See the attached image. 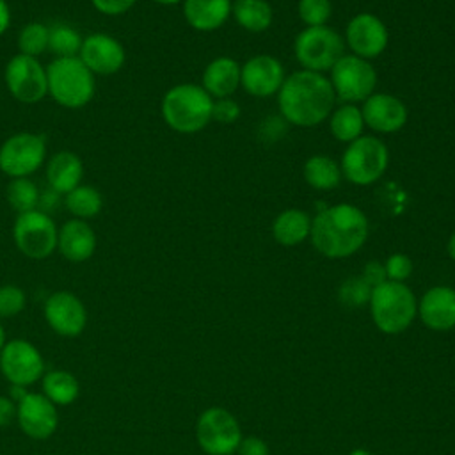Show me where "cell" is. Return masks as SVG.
Segmentation results:
<instances>
[{
    "instance_id": "9",
    "label": "cell",
    "mask_w": 455,
    "mask_h": 455,
    "mask_svg": "<svg viewBox=\"0 0 455 455\" xmlns=\"http://www.w3.org/2000/svg\"><path fill=\"white\" fill-rule=\"evenodd\" d=\"M46 158V139L34 132H18L0 146V171L12 178H28Z\"/></svg>"
},
{
    "instance_id": "18",
    "label": "cell",
    "mask_w": 455,
    "mask_h": 455,
    "mask_svg": "<svg viewBox=\"0 0 455 455\" xmlns=\"http://www.w3.org/2000/svg\"><path fill=\"white\" fill-rule=\"evenodd\" d=\"M284 78L283 64L272 55H256L240 68L242 87L256 98H268L279 92Z\"/></svg>"
},
{
    "instance_id": "4",
    "label": "cell",
    "mask_w": 455,
    "mask_h": 455,
    "mask_svg": "<svg viewBox=\"0 0 455 455\" xmlns=\"http://www.w3.org/2000/svg\"><path fill=\"white\" fill-rule=\"evenodd\" d=\"M46 78L48 96L64 108H82L94 98L96 75L78 57L53 59Z\"/></svg>"
},
{
    "instance_id": "40",
    "label": "cell",
    "mask_w": 455,
    "mask_h": 455,
    "mask_svg": "<svg viewBox=\"0 0 455 455\" xmlns=\"http://www.w3.org/2000/svg\"><path fill=\"white\" fill-rule=\"evenodd\" d=\"M137 0H91L92 7L105 16H119L128 12Z\"/></svg>"
},
{
    "instance_id": "39",
    "label": "cell",
    "mask_w": 455,
    "mask_h": 455,
    "mask_svg": "<svg viewBox=\"0 0 455 455\" xmlns=\"http://www.w3.org/2000/svg\"><path fill=\"white\" fill-rule=\"evenodd\" d=\"M286 133V119L283 116H268L259 124V135L263 140L274 142Z\"/></svg>"
},
{
    "instance_id": "7",
    "label": "cell",
    "mask_w": 455,
    "mask_h": 455,
    "mask_svg": "<svg viewBox=\"0 0 455 455\" xmlns=\"http://www.w3.org/2000/svg\"><path fill=\"white\" fill-rule=\"evenodd\" d=\"M295 57L307 71L322 73L331 69L341 57L345 43L341 36L327 27H306L295 37Z\"/></svg>"
},
{
    "instance_id": "47",
    "label": "cell",
    "mask_w": 455,
    "mask_h": 455,
    "mask_svg": "<svg viewBox=\"0 0 455 455\" xmlns=\"http://www.w3.org/2000/svg\"><path fill=\"white\" fill-rule=\"evenodd\" d=\"M155 4H160V5H174V4H180L183 0H153Z\"/></svg>"
},
{
    "instance_id": "32",
    "label": "cell",
    "mask_w": 455,
    "mask_h": 455,
    "mask_svg": "<svg viewBox=\"0 0 455 455\" xmlns=\"http://www.w3.org/2000/svg\"><path fill=\"white\" fill-rule=\"evenodd\" d=\"M5 197L9 206L20 215L30 210H37L41 201V192L30 178H12L7 183Z\"/></svg>"
},
{
    "instance_id": "31",
    "label": "cell",
    "mask_w": 455,
    "mask_h": 455,
    "mask_svg": "<svg viewBox=\"0 0 455 455\" xmlns=\"http://www.w3.org/2000/svg\"><path fill=\"white\" fill-rule=\"evenodd\" d=\"M84 37L68 23H53L48 27V50L60 57H78Z\"/></svg>"
},
{
    "instance_id": "44",
    "label": "cell",
    "mask_w": 455,
    "mask_h": 455,
    "mask_svg": "<svg viewBox=\"0 0 455 455\" xmlns=\"http://www.w3.org/2000/svg\"><path fill=\"white\" fill-rule=\"evenodd\" d=\"M11 25V9L5 0H0V36L7 32Z\"/></svg>"
},
{
    "instance_id": "15",
    "label": "cell",
    "mask_w": 455,
    "mask_h": 455,
    "mask_svg": "<svg viewBox=\"0 0 455 455\" xmlns=\"http://www.w3.org/2000/svg\"><path fill=\"white\" fill-rule=\"evenodd\" d=\"M16 419L25 435L30 439H48L59 425L57 405L43 393H27L16 405Z\"/></svg>"
},
{
    "instance_id": "14",
    "label": "cell",
    "mask_w": 455,
    "mask_h": 455,
    "mask_svg": "<svg viewBox=\"0 0 455 455\" xmlns=\"http://www.w3.org/2000/svg\"><path fill=\"white\" fill-rule=\"evenodd\" d=\"M78 59L94 73L108 76L126 62V50L121 41L107 32H92L84 37Z\"/></svg>"
},
{
    "instance_id": "29",
    "label": "cell",
    "mask_w": 455,
    "mask_h": 455,
    "mask_svg": "<svg viewBox=\"0 0 455 455\" xmlns=\"http://www.w3.org/2000/svg\"><path fill=\"white\" fill-rule=\"evenodd\" d=\"M64 206L73 215V219L87 220L101 212L103 197L96 187L80 183L64 196Z\"/></svg>"
},
{
    "instance_id": "46",
    "label": "cell",
    "mask_w": 455,
    "mask_h": 455,
    "mask_svg": "<svg viewBox=\"0 0 455 455\" xmlns=\"http://www.w3.org/2000/svg\"><path fill=\"white\" fill-rule=\"evenodd\" d=\"M448 254H450V258L455 261V233L450 236V240H448Z\"/></svg>"
},
{
    "instance_id": "3",
    "label": "cell",
    "mask_w": 455,
    "mask_h": 455,
    "mask_svg": "<svg viewBox=\"0 0 455 455\" xmlns=\"http://www.w3.org/2000/svg\"><path fill=\"white\" fill-rule=\"evenodd\" d=\"M213 98L197 84H178L162 98V117L178 133L201 132L212 121Z\"/></svg>"
},
{
    "instance_id": "1",
    "label": "cell",
    "mask_w": 455,
    "mask_h": 455,
    "mask_svg": "<svg viewBox=\"0 0 455 455\" xmlns=\"http://www.w3.org/2000/svg\"><path fill=\"white\" fill-rule=\"evenodd\" d=\"M277 103L286 123L307 128L331 116L334 89L322 73L302 69L284 78L277 92Z\"/></svg>"
},
{
    "instance_id": "38",
    "label": "cell",
    "mask_w": 455,
    "mask_h": 455,
    "mask_svg": "<svg viewBox=\"0 0 455 455\" xmlns=\"http://www.w3.org/2000/svg\"><path fill=\"white\" fill-rule=\"evenodd\" d=\"M238 117H240V107L236 101L229 98H220L219 101H213L212 119L229 124V123H235Z\"/></svg>"
},
{
    "instance_id": "48",
    "label": "cell",
    "mask_w": 455,
    "mask_h": 455,
    "mask_svg": "<svg viewBox=\"0 0 455 455\" xmlns=\"http://www.w3.org/2000/svg\"><path fill=\"white\" fill-rule=\"evenodd\" d=\"M5 331H4V327H2V323H0V352H2V348H4V345H5Z\"/></svg>"
},
{
    "instance_id": "27",
    "label": "cell",
    "mask_w": 455,
    "mask_h": 455,
    "mask_svg": "<svg viewBox=\"0 0 455 455\" xmlns=\"http://www.w3.org/2000/svg\"><path fill=\"white\" fill-rule=\"evenodd\" d=\"M236 23L249 32H263L270 27L274 12L267 0H236L231 7Z\"/></svg>"
},
{
    "instance_id": "30",
    "label": "cell",
    "mask_w": 455,
    "mask_h": 455,
    "mask_svg": "<svg viewBox=\"0 0 455 455\" xmlns=\"http://www.w3.org/2000/svg\"><path fill=\"white\" fill-rule=\"evenodd\" d=\"M363 126H364V119H363V112L359 107H355L354 103H345L341 107H338L329 119V128L331 133L341 140V142H352L355 139L361 137L363 133Z\"/></svg>"
},
{
    "instance_id": "43",
    "label": "cell",
    "mask_w": 455,
    "mask_h": 455,
    "mask_svg": "<svg viewBox=\"0 0 455 455\" xmlns=\"http://www.w3.org/2000/svg\"><path fill=\"white\" fill-rule=\"evenodd\" d=\"M16 418V405L9 396L0 395V428L7 427Z\"/></svg>"
},
{
    "instance_id": "22",
    "label": "cell",
    "mask_w": 455,
    "mask_h": 455,
    "mask_svg": "<svg viewBox=\"0 0 455 455\" xmlns=\"http://www.w3.org/2000/svg\"><path fill=\"white\" fill-rule=\"evenodd\" d=\"M84 172L85 169L82 158L69 149L57 151L46 164V181L50 190L59 196H66L75 187H78L82 183Z\"/></svg>"
},
{
    "instance_id": "42",
    "label": "cell",
    "mask_w": 455,
    "mask_h": 455,
    "mask_svg": "<svg viewBox=\"0 0 455 455\" xmlns=\"http://www.w3.org/2000/svg\"><path fill=\"white\" fill-rule=\"evenodd\" d=\"M240 455H268L267 444L258 437H247L242 439L238 444Z\"/></svg>"
},
{
    "instance_id": "11",
    "label": "cell",
    "mask_w": 455,
    "mask_h": 455,
    "mask_svg": "<svg viewBox=\"0 0 455 455\" xmlns=\"http://www.w3.org/2000/svg\"><path fill=\"white\" fill-rule=\"evenodd\" d=\"M331 84L334 92L347 103L370 98L377 85L375 68L363 57L343 55L331 68Z\"/></svg>"
},
{
    "instance_id": "12",
    "label": "cell",
    "mask_w": 455,
    "mask_h": 455,
    "mask_svg": "<svg viewBox=\"0 0 455 455\" xmlns=\"http://www.w3.org/2000/svg\"><path fill=\"white\" fill-rule=\"evenodd\" d=\"M196 434L199 446L210 455H229L242 441L235 416L220 407L206 409L199 416Z\"/></svg>"
},
{
    "instance_id": "2",
    "label": "cell",
    "mask_w": 455,
    "mask_h": 455,
    "mask_svg": "<svg viewBox=\"0 0 455 455\" xmlns=\"http://www.w3.org/2000/svg\"><path fill=\"white\" fill-rule=\"evenodd\" d=\"M315 249L327 258H347L361 249L368 238V219L354 204L339 203L322 210L311 220L309 231Z\"/></svg>"
},
{
    "instance_id": "37",
    "label": "cell",
    "mask_w": 455,
    "mask_h": 455,
    "mask_svg": "<svg viewBox=\"0 0 455 455\" xmlns=\"http://www.w3.org/2000/svg\"><path fill=\"white\" fill-rule=\"evenodd\" d=\"M384 268H386V275L389 281H398L402 283L403 279H407L412 272V261L409 256L402 254V252H395L391 254L386 263H384Z\"/></svg>"
},
{
    "instance_id": "13",
    "label": "cell",
    "mask_w": 455,
    "mask_h": 455,
    "mask_svg": "<svg viewBox=\"0 0 455 455\" xmlns=\"http://www.w3.org/2000/svg\"><path fill=\"white\" fill-rule=\"evenodd\" d=\"M0 370L11 384L27 387L43 379L44 361L30 341L16 338L5 341L0 352Z\"/></svg>"
},
{
    "instance_id": "36",
    "label": "cell",
    "mask_w": 455,
    "mask_h": 455,
    "mask_svg": "<svg viewBox=\"0 0 455 455\" xmlns=\"http://www.w3.org/2000/svg\"><path fill=\"white\" fill-rule=\"evenodd\" d=\"M371 286L363 277H350L339 288V300L348 307H357L370 300Z\"/></svg>"
},
{
    "instance_id": "41",
    "label": "cell",
    "mask_w": 455,
    "mask_h": 455,
    "mask_svg": "<svg viewBox=\"0 0 455 455\" xmlns=\"http://www.w3.org/2000/svg\"><path fill=\"white\" fill-rule=\"evenodd\" d=\"M371 288H375L377 284L387 281V275H386V268L384 265L377 263V261H370L364 270H363V275H361Z\"/></svg>"
},
{
    "instance_id": "50",
    "label": "cell",
    "mask_w": 455,
    "mask_h": 455,
    "mask_svg": "<svg viewBox=\"0 0 455 455\" xmlns=\"http://www.w3.org/2000/svg\"><path fill=\"white\" fill-rule=\"evenodd\" d=\"M235 2H236V0H235Z\"/></svg>"
},
{
    "instance_id": "28",
    "label": "cell",
    "mask_w": 455,
    "mask_h": 455,
    "mask_svg": "<svg viewBox=\"0 0 455 455\" xmlns=\"http://www.w3.org/2000/svg\"><path fill=\"white\" fill-rule=\"evenodd\" d=\"M304 180L315 190H331L339 185L341 167L325 155H315L304 164Z\"/></svg>"
},
{
    "instance_id": "19",
    "label": "cell",
    "mask_w": 455,
    "mask_h": 455,
    "mask_svg": "<svg viewBox=\"0 0 455 455\" xmlns=\"http://www.w3.org/2000/svg\"><path fill=\"white\" fill-rule=\"evenodd\" d=\"M363 119L371 130L379 133H393L405 126L407 123V107L405 103L386 92H373L364 100Z\"/></svg>"
},
{
    "instance_id": "45",
    "label": "cell",
    "mask_w": 455,
    "mask_h": 455,
    "mask_svg": "<svg viewBox=\"0 0 455 455\" xmlns=\"http://www.w3.org/2000/svg\"><path fill=\"white\" fill-rule=\"evenodd\" d=\"M27 393H28V391H27V387L11 384V389H9V398H11L12 402H20V400H21V398H23Z\"/></svg>"
},
{
    "instance_id": "10",
    "label": "cell",
    "mask_w": 455,
    "mask_h": 455,
    "mask_svg": "<svg viewBox=\"0 0 455 455\" xmlns=\"http://www.w3.org/2000/svg\"><path fill=\"white\" fill-rule=\"evenodd\" d=\"M9 94L20 103H37L48 96L46 68L36 57L23 53L12 55L4 69Z\"/></svg>"
},
{
    "instance_id": "35",
    "label": "cell",
    "mask_w": 455,
    "mask_h": 455,
    "mask_svg": "<svg viewBox=\"0 0 455 455\" xmlns=\"http://www.w3.org/2000/svg\"><path fill=\"white\" fill-rule=\"evenodd\" d=\"M27 295L16 284L0 286V320L20 315L25 309Z\"/></svg>"
},
{
    "instance_id": "8",
    "label": "cell",
    "mask_w": 455,
    "mask_h": 455,
    "mask_svg": "<svg viewBox=\"0 0 455 455\" xmlns=\"http://www.w3.org/2000/svg\"><path fill=\"white\" fill-rule=\"evenodd\" d=\"M57 224L43 210L20 213L12 224V240L18 251L30 259H44L57 249Z\"/></svg>"
},
{
    "instance_id": "20",
    "label": "cell",
    "mask_w": 455,
    "mask_h": 455,
    "mask_svg": "<svg viewBox=\"0 0 455 455\" xmlns=\"http://www.w3.org/2000/svg\"><path fill=\"white\" fill-rule=\"evenodd\" d=\"M96 245V233L87 220L69 219L59 228L57 249L62 254V258L71 263L87 261L94 254Z\"/></svg>"
},
{
    "instance_id": "51",
    "label": "cell",
    "mask_w": 455,
    "mask_h": 455,
    "mask_svg": "<svg viewBox=\"0 0 455 455\" xmlns=\"http://www.w3.org/2000/svg\"><path fill=\"white\" fill-rule=\"evenodd\" d=\"M0 455H2V453H0Z\"/></svg>"
},
{
    "instance_id": "24",
    "label": "cell",
    "mask_w": 455,
    "mask_h": 455,
    "mask_svg": "<svg viewBox=\"0 0 455 455\" xmlns=\"http://www.w3.org/2000/svg\"><path fill=\"white\" fill-rule=\"evenodd\" d=\"M238 85L240 66L231 57H217L203 71V89L212 98H229Z\"/></svg>"
},
{
    "instance_id": "25",
    "label": "cell",
    "mask_w": 455,
    "mask_h": 455,
    "mask_svg": "<svg viewBox=\"0 0 455 455\" xmlns=\"http://www.w3.org/2000/svg\"><path fill=\"white\" fill-rule=\"evenodd\" d=\"M311 220L313 219L299 208L284 210L274 219L272 235L275 242H279L281 245H286V247L297 245L304 242L306 236H309Z\"/></svg>"
},
{
    "instance_id": "5",
    "label": "cell",
    "mask_w": 455,
    "mask_h": 455,
    "mask_svg": "<svg viewBox=\"0 0 455 455\" xmlns=\"http://www.w3.org/2000/svg\"><path fill=\"white\" fill-rule=\"evenodd\" d=\"M371 316L375 325L387 334L405 331L416 316V299L412 291L398 281H384L371 288Z\"/></svg>"
},
{
    "instance_id": "49",
    "label": "cell",
    "mask_w": 455,
    "mask_h": 455,
    "mask_svg": "<svg viewBox=\"0 0 455 455\" xmlns=\"http://www.w3.org/2000/svg\"><path fill=\"white\" fill-rule=\"evenodd\" d=\"M350 455H370V453L364 451V450H354Z\"/></svg>"
},
{
    "instance_id": "23",
    "label": "cell",
    "mask_w": 455,
    "mask_h": 455,
    "mask_svg": "<svg viewBox=\"0 0 455 455\" xmlns=\"http://www.w3.org/2000/svg\"><path fill=\"white\" fill-rule=\"evenodd\" d=\"M231 7V0H183V16L192 28L210 32L228 21Z\"/></svg>"
},
{
    "instance_id": "33",
    "label": "cell",
    "mask_w": 455,
    "mask_h": 455,
    "mask_svg": "<svg viewBox=\"0 0 455 455\" xmlns=\"http://www.w3.org/2000/svg\"><path fill=\"white\" fill-rule=\"evenodd\" d=\"M18 53L28 57H39L43 52L48 50V25L41 21H30L23 25L18 34Z\"/></svg>"
},
{
    "instance_id": "21",
    "label": "cell",
    "mask_w": 455,
    "mask_h": 455,
    "mask_svg": "<svg viewBox=\"0 0 455 455\" xmlns=\"http://www.w3.org/2000/svg\"><path fill=\"white\" fill-rule=\"evenodd\" d=\"M419 316L434 331L455 327V290L448 286L430 288L419 302Z\"/></svg>"
},
{
    "instance_id": "26",
    "label": "cell",
    "mask_w": 455,
    "mask_h": 455,
    "mask_svg": "<svg viewBox=\"0 0 455 455\" xmlns=\"http://www.w3.org/2000/svg\"><path fill=\"white\" fill-rule=\"evenodd\" d=\"M43 395L55 405H69L78 398L80 384L66 370H50L43 375Z\"/></svg>"
},
{
    "instance_id": "17",
    "label": "cell",
    "mask_w": 455,
    "mask_h": 455,
    "mask_svg": "<svg viewBox=\"0 0 455 455\" xmlns=\"http://www.w3.org/2000/svg\"><path fill=\"white\" fill-rule=\"evenodd\" d=\"M389 36L382 20L371 12L355 14L347 25V43L354 55L363 59L379 57L387 46Z\"/></svg>"
},
{
    "instance_id": "34",
    "label": "cell",
    "mask_w": 455,
    "mask_h": 455,
    "mask_svg": "<svg viewBox=\"0 0 455 455\" xmlns=\"http://www.w3.org/2000/svg\"><path fill=\"white\" fill-rule=\"evenodd\" d=\"M331 14V0H299V16L306 23V27L325 25Z\"/></svg>"
},
{
    "instance_id": "16",
    "label": "cell",
    "mask_w": 455,
    "mask_h": 455,
    "mask_svg": "<svg viewBox=\"0 0 455 455\" xmlns=\"http://www.w3.org/2000/svg\"><path fill=\"white\" fill-rule=\"evenodd\" d=\"M43 311L50 329L60 336H78L85 329L87 309L84 302L68 290L52 293Z\"/></svg>"
},
{
    "instance_id": "6",
    "label": "cell",
    "mask_w": 455,
    "mask_h": 455,
    "mask_svg": "<svg viewBox=\"0 0 455 455\" xmlns=\"http://www.w3.org/2000/svg\"><path fill=\"white\" fill-rule=\"evenodd\" d=\"M389 153L382 140L361 135L352 140L341 156V174L354 185H371L387 169Z\"/></svg>"
}]
</instances>
